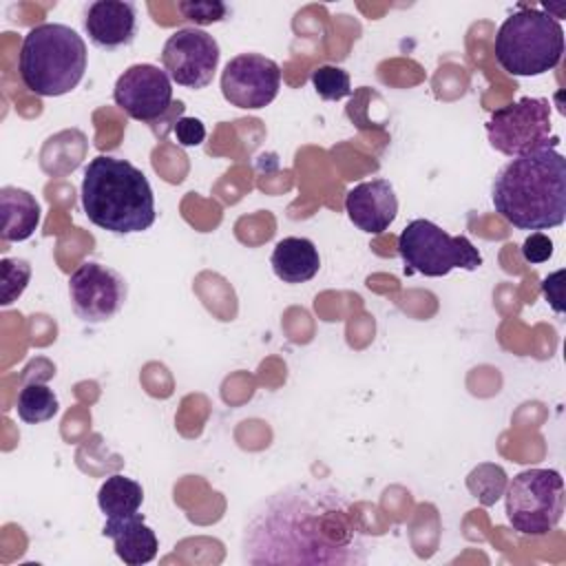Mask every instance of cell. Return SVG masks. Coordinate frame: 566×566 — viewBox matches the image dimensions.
I'll use <instances>...</instances> for the list:
<instances>
[{
  "instance_id": "10",
  "label": "cell",
  "mask_w": 566,
  "mask_h": 566,
  "mask_svg": "<svg viewBox=\"0 0 566 566\" xmlns=\"http://www.w3.org/2000/svg\"><path fill=\"white\" fill-rule=\"evenodd\" d=\"M219 55V44L210 33L188 27L168 35L161 49V64L175 84L199 91L212 82Z\"/></svg>"
},
{
  "instance_id": "23",
  "label": "cell",
  "mask_w": 566,
  "mask_h": 566,
  "mask_svg": "<svg viewBox=\"0 0 566 566\" xmlns=\"http://www.w3.org/2000/svg\"><path fill=\"white\" fill-rule=\"evenodd\" d=\"M181 15L199 27L221 22L228 15V7L219 0H184L177 4Z\"/></svg>"
},
{
  "instance_id": "15",
  "label": "cell",
  "mask_w": 566,
  "mask_h": 566,
  "mask_svg": "<svg viewBox=\"0 0 566 566\" xmlns=\"http://www.w3.org/2000/svg\"><path fill=\"white\" fill-rule=\"evenodd\" d=\"M102 535L113 539L117 557L128 566H142L155 559L159 542L155 531L139 513L126 517H106Z\"/></svg>"
},
{
  "instance_id": "21",
  "label": "cell",
  "mask_w": 566,
  "mask_h": 566,
  "mask_svg": "<svg viewBox=\"0 0 566 566\" xmlns=\"http://www.w3.org/2000/svg\"><path fill=\"white\" fill-rule=\"evenodd\" d=\"M312 86L318 93V97L327 99V102H338V99L352 95L349 73L345 69L332 66V64H323L312 71Z\"/></svg>"
},
{
  "instance_id": "9",
  "label": "cell",
  "mask_w": 566,
  "mask_h": 566,
  "mask_svg": "<svg viewBox=\"0 0 566 566\" xmlns=\"http://www.w3.org/2000/svg\"><path fill=\"white\" fill-rule=\"evenodd\" d=\"M128 296L126 279L102 263L84 261L69 276V301L75 316L97 325L111 321L124 307Z\"/></svg>"
},
{
  "instance_id": "25",
  "label": "cell",
  "mask_w": 566,
  "mask_h": 566,
  "mask_svg": "<svg viewBox=\"0 0 566 566\" xmlns=\"http://www.w3.org/2000/svg\"><path fill=\"white\" fill-rule=\"evenodd\" d=\"M522 256L528 263H544L553 256V241L544 232H531L522 243Z\"/></svg>"
},
{
  "instance_id": "19",
  "label": "cell",
  "mask_w": 566,
  "mask_h": 566,
  "mask_svg": "<svg viewBox=\"0 0 566 566\" xmlns=\"http://www.w3.org/2000/svg\"><path fill=\"white\" fill-rule=\"evenodd\" d=\"M57 409H60L57 396L53 394V389H49L42 382H29L18 394L15 411H18V418L27 424L46 422L57 413Z\"/></svg>"
},
{
  "instance_id": "20",
  "label": "cell",
  "mask_w": 566,
  "mask_h": 566,
  "mask_svg": "<svg viewBox=\"0 0 566 566\" xmlns=\"http://www.w3.org/2000/svg\"><path fill=\"white\" fill-rule=\"evenodd\" d=\"M506 484H509V478L504 473L502 467L497 464H478L469 475H467V489L471 491L473 497H478L480 504L484 506H491L495 504L504 491H506Z\"/></svg>"
},
{
  "instance_id": "7",
  "label": "cell",
  "mask_w": 566,
  "mask_h": 566,
  "mask_svg": "<svg viewBox=\"0 0 566 566\" xmlns=\"http://www.w3.org/2000/svg\"><path fill=\"white\" fill-rule=\"evenodd\" d=\"M506 520L522 535H548L564 515V480L555 469H526L504 491Z\"/></svg>"
},
{
  "instance_id": "12",
  "label": "cell",
  "mask_w": 566,
  "mask_h": 566,
  "mask_svg": "<svg viewBox=\"0 0 566 566\" xmlns=\"http://www.w3.org/2000/svg\"><path fill=\"white\" fill-rule=\"evenodd\" d=\"M172 80L155 64H133L115 82V104L137 122H157L172 106Z\"/></svg>"
},
{
  "instance_id": "1",
  "label": "cell",
  "mask_w": 566,
  "mask_h": 566,
  "mask_svg": "<svg viewBox=\"0 0 566 566\" xmlns=\"http://www.w3.org/2000/svg\"><path fill=\"white\" fill-rule=\"evenodd\" d=\"M241 548L248 564L367 562V535L356 504L332 482H294L256 502L248 513Z\"/></svg>"
},
{
  "instance_id": "5",
  "label": "cell",
  "mask_w": 566,
  "mask_h": 566,
  "mask_svg": "<svg viewBox=\"0 0 566 566\" xmlns=\"http://www.w3.org/2000/svg\"><path fill=\"white\" fill-rule=\"evenodd\" d=\"M493 51L506 73L515 77L542 75L562 62L564 29L551 13L522 7L500 24Z\"/></svg>"
},
{
  "instance_id": "8",
  "label": "cell",
  "mask_w": 566,
  "mask_h": 566,
  "mask_svg": "<svg viewBox=\"0 0 566 566\" xmlns=\"http://www.w3.org/2000/svg\"><path fill=\"white\" fill-rule=\"evenodd\" d=\"M551 102L546 97H522L491 113L486 137L497 153L520 157L539 148H555L559 137L551 133Z\"/></svg>"
},
{
  "instance_id": "17",
  "label": "cell",
  "mask_w": 566,
  "mask_h": 566,
  "mask_svg": "<svg viewBox=\"0 0 566 566\" xmlns=\"http://www.w3.org/2000/svg\"><path fill=\"white\" fill-rule=\"evenodd\" d=\"M0 214H2V241H24L40 226L38 199L18 186L0 188Z\"/></svg>"
},
{
  "instance_id": "13",
  "label": "cell",
  "mask_w": 566,
  "mask_h": 566,
  "mask_svg": "<svg viewBox=\"0 0 566 566\" xmlns=\"http://www.w3.org/2000/svg\"><path fill=\"white\" fill-rule=\"evenodd\" d=\"M345 212L358 230L380 234L398 214L396 190L387 179L360 181L345 195Z\"/></svg>"
},
{
  "instance_id": "26",
  "label": "cell",
  "mask_w": 566,
  "mask_h": 566,
  "mask_svg": "<svg viewBox=\"0 0 566 566\" xmlns=\"http://www.w3.org/2000/svg\"><path fill=\"white\" fill-rule=\"evenodd\" d=\"M562 276H564V272L562 270H557L555 274H551V276H546L544 279V283H542V294H544V298L546 301H551V305H553V310L555 312H564V305H562Z\"/></svg>"
},
{
  "instance_id": "3",
  "label": "cell",
  "mask_w": 566,
  "mask_h": 566,
  "mask_svg": "<svg viewBox=\"0 0 566 566\" xmlns=\"http://www.w3.org/2000/svg\"><path fill=\"white\" fill-rule=\"evenodd\" d=\"M80 195L88 221L113 234L144 232L157 219L153 188L128 159L93 157L84 168Z\"/></svg>"
},
{
  "instance_id": "4",
  "label": "cell",
  "mask_w": 566,
  "mask_h": 566,
  "mask_svg": "<svg viewBox=\"0 0 566 566\" xmlns=\"http://www.w3.org/2000/svg\"><path fill=\"white\" fill-rule=\"evenodd\" d=\"M86 62V42L75 29L60 22H42L24 35L18 71L31 93L60 97L82 82Z\"/></svg>"
},
{
  "instance_id": "16",
  "label": "cell",
  "mask_w": 566,
  "mask_h": 566,
  "mask_svg": "<svg viewBox=\"0 0 566 566\" xmlns=\"http://www.w3.org/2000/svg\"><path fill=\"white\" fill-rule=\"evenodd\" d=\"M274 274L283 283H307L316 276L321 268V254L314 241L305 237H285L281 239L270 256Z\"/></svg>"
},
{
  "instance_id": "18",
  "label": "cell",
  "mask_w": 566,
  "mask_h": 566,
  "mask_svg": "<svg viewBox=\"0 0 566 566\" xmlns=\"http://www.w3.org/2000/svg\"><path fill=\"white\" fill-rule=\"evenodd\" d=\"M144 502V489L122 473L108 475L97 491V506L106 517L135 515Z\"/></svg>"
},
{
  "instance_id": "6",
  "label": "cell",
  "mask_w": 566,
  "mask_h": 566,
  "mask_svg": "<svg viewBox=\"0 0 566 566\" xmlns=\"http://www.w3.org/2000/svg\"><path fill=\"white\" fill-rule=\"evenodd\" d=\"M398 254L405 263V274L447 276L451 270H478L482 254L462 234L453 237L429 219H413L398 237Z\"/></svg>"
},
{
  "instance_id": "22",
  "label": "cell",
  "mask_w": 566,
  "mask_h": 566,
  "mask_svg": "<svg viewBox=\"0 0 566 566\" xmlns=\"http://www.w3.org/2000/svg\"><path fill=\"white\" fill-rule=\"evenodd\" d=\"M31 265L24 259H0V303L11 305L29 285Z\"/></svg>"
},
{
  "instance_id": "24",
  "label": "cell",
  "mask_w": 566,
  "mask_h": 566,
  "mask_svg": "<svg viewBox=\"0 0 566 566\" xmlns=\"http://www.w3.org/2000/svg\"><path fill=\"white\" fill-rule=\"evenodd\" d=\"M172 133L177 137V144L184 148L199 146L206 139V126L197 117H179L172 126Z\"/></svg>"
},
{
  "instance_id": "2",
  "label": "cell",
  "mask_w": 566,
  "mask_h": 566,
  "mask_svg": "<svg viewBox=\"0 0 566 566\" xmlns=\"http://www.w3.org/2000/svg\"><path fill=\"white\" fill-rule=\"evenodd\" d=\"M495 212L520 230H548L566 219V159L539 148L504 164L491 186Z\"/></svg>"
},
{
  "instance_id": "11",
  "label": "cell",
  "mask_w": 566,
  "mask_h": 566,
  "mask_svg": "<svg viewBox=\"0 0 566 566\" xmlns=\"http://www.w3.org/2000/svg\"><path fill=\"white\" fill-rule=\"evenodd\" d=\"M281 88V69L261 53H239L223 66L221 93L228 104L245 111L265 108Z\"/></svg>"
},
{
  "instance_id": "14",
  "label": "cell",
  "mask_w": 566,
  "mask_h": 566,
  "mask_svg": "<svg viewBox=\"0 0 566 566\" xmlns=\"http://www.w3.org/2000/svg\"><path fill=\"white\" fill-rule=\"evenodd\" d=\"M84 31L97 49L128 46L137 35V9L126 0L91 2L84 11Z\"/></svg>"
}]
</instances>
